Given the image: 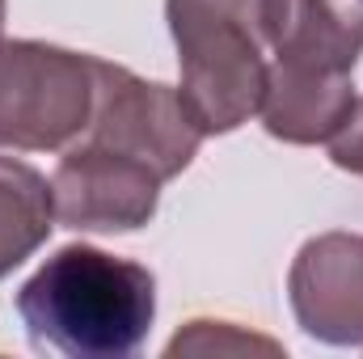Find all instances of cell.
Segmentation results:
<instances>
[{
	"mask_svg": "<svg viewBox=\"0 0 363 359\" xmlns=\"http://www.w3.org/2000/svg\"><path fill=\"white\" fill-rule=\"evenodd\" d=\"M291 313L330 347H363V237L321 233L300 245L287 275Z\"/></svg>",
	"mask_w": 363,
	"mask_h": 359,
	"instance_id": "52a82bcc",
	"label": "cell"
},
{
	"mask_svg": "<svg viewBox=\"0 0 363 359\" xmlns=\"http://www.w3.org/2000/svg\"><path fill=\"white\" fill-rule=\"evenodd\" d=\"M262 127L283 144L330 140L351 106V72L363 55V0H291L274 38Z\"/></svg>",
	"mask_w": 363,
	"mask_h": 359,
	"instance_id": "3957f363",
	"label": "cell"
},
{
	"mask_svg": "<svg viewBox=\"0 0 363 359\" xmlns=\"http://www.w3.org/2000/svg\"><path fill=\"white\" fill-rule=\"evenodd\" d=\"M330 161H334L338 170L363 178V97H355L347 123L330 136Z\"/></svg>",
	"mask_w": 363,
	"mask_h": 359,
	"instance_id": "30bf717a",
	"label": "cell"
},
{
	"mask_svg": "<svg viewBox=\"0 0 363 359\" xmlns=\"http://www.w3.org/2000/svg\"><path fill=\"white\" fill-rule=\"evenodd\" d=\"M291 0H165L178 43V97L203 136H228L258 114L274 38Z\"/></svg>",
	"mask_w": 363,
	"mask_h": 359,
	"instance_id": "7a4b0ae2",
	"label": "cell"
},
{
	"mask_svg": "<svg viewBox=\"0 0 363 359\" xmlns=\"http://www.w3.org/2000/svg\"><path fill=\"white\" fill-rule=\"evenodd\" d=\"M0 34H4V0H0Z\"/></svg>",
	"mask_w": 363,
	"mask_h": 359,
	"instance_id": "8fae6325",
	"label": "cell"
},
{
	"mask_svg": "<svg viewBox=\"0 0 363 359\" xmlns=\"http://www.w3.org/2000/svg\"><path fill=\"white\" fill-rule=\"evenodd\" d=\"M55 220L77 233H135L157 216L161 178L106 144L72 148L51 178Z\"/></svg>",
	"mask_w": 363,
	"mask_h": 359,
	"instance_id": "8992f818",
	"label": "cell"
},
{
	"mask_svg": "<svg viewBox=\"0 0 363 359\" xmlns=\"http://www.w3.org/2000/svg\"><path fill=\"white\" fill-rule=\"evenodd\" d=\"M165 355H283V347L274 338H262L254 330H241L233 321H190L186 330L174 334V343L165 347Z\"/></svg>",
	"mask_w": 363,
	"mask_h": 359,
	"instance_id": "9c48e42d",
	"label": "cell"
},
{
	"mask_svg": "<svg viewBox=\"0 0 363 359\" xmlns=\"http://www.w3.org/2000/svg\"><path fill=\"white\" fill-rule=\"evenodd\" d=\"M55 228L51 182L26 161L0 157V279L17 270Z\"/></svg>",
	"mask_w": 363,
	"mask_h": 359,
	"instance_id": "ba28073f",
	"label": "cell"
},
{
	"mask_svg": "<svg viewBox=\"0 0 363 359\" xmlns=\"http://www.w3.org/2000/svg\"><path fill=\"white\" fill-rule=\"evenodd\" d=\"M97 60L17 38H0V148L51 153L89 131Z\"/></svg>",
	"mask_w": 363,
	"mask_h": 359,
	"instance_id": "277c9868",
	"label": "cell"
},
{
	"mask_svg": "<svg viewBox=\"0 0 363 359\" xmlns=\"http://www.w3.org/2000/svg\"><path fill=\"white\" fill-rule=\"evenodd\" d=\"M93 68H97V97H93L89 140L144 161L161 182L178 178L203 144V131L186 114L178 89L144 81L123 64L97 60Z\"/></svg>",
	"mask_w": 363,
	"mask_h": 359,
	"instance_id": "5b68a950",
	"label": "cell"
},
{
	"mask_svg": "<svg viewBox=\"0 0 363 359\" xmlns=\"http://www.w3.org/2000/svg\"><path fill=\"white\" fill-rule=\"evenodd\" d=\"M17 313L38 347L72 359L140 351L157 317L152 270L97 245H64L17 292Z\"/></svg>",
	"mask_w": 363,
	"mask_h": 359,
	"instance_id": "6da1fadb",
	"label": "cell"
}]
</instances>
